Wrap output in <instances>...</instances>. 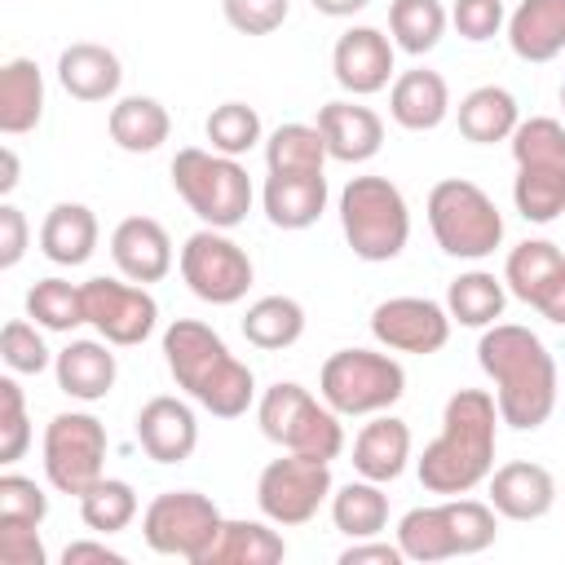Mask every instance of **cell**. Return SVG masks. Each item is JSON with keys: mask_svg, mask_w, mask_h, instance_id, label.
<instances>
[{"mask_svg": "<svg viewBox=\"0 0 565 565\" xmlns=\"http://www.w3.org/2000/svg\"><path fill=\"white\" fill-rule=\"evenodd\" d=\"M181 278L207 305H238L252 287V256L225 230H194L181 247Z\"/></svg>", "mask_w": 565, "mask_h": 565, "instance_id": "obj_13", "label": "cell"}, {"mask_svg": "<svg viewBox=\"0 0 565 565\" xmlns=\"http://www.w3.org/2000/svg\"><path fill=\"white\" fill-rule=\"evenodd\" d=\"M561 106H565V79H561Z\"/></svg>", "mask_w": 565, "mask_h": 565, "instance_id": "obj_54", "label": "cell"}, {"mask_svg": "<svg viewBox=\"0 0 565 565\" xmlns=\"http://www.w3.org/2000/svg\"><path fill=\"white\" fill-rule=\"evenodd\" d=\"M318 393L335 415H380L402 402L406 371L375 349H335L318 371Z\"/></svg>", "mask_w": 565, "mask_h": 565, "instance_id": "obj_9", "label": "cell"}, {"mask_svg": "<svg viewBox=\"0 0 565 565\" xmlns=\"http://www.w3.org/2000/svg\"><path fill=\"white\" fill-rule=\"evenodd\" d=\"M203 132H207V141H212V150H221V154H247L256 141H260V115H256V106H247V102H221V106H212V115H207V124H203Z\"/></svg>", "mask_w": 565, "mask_h": 565, "instance_id": "obj_41", "label": "cell"}, {"mask_svg": "<svg viewBox=\"0 0 565 565\" xmlns=\"http://www.w3.org/2000/svg\"><path fill=\"white\" fill-rule=\"evenodd\" d=\"M106 463V424L88 411H62L44 428V477L62 494H84Z\"/></svg>", "mask_w": 565, "mask_h": 565, "instance_id": "obj_11", "label": "cell"}, {"mask_svg": "<svg viewBox=\"0 0 565 565\" xmlns=\"http://www.w3.org/2000/svg\"><path fill=\"white\" fill-rule=\"evenodd\" d=\"M331 463L322 459H305V455H282L269 459L256 477V503L265 512V521L274 525H305L318 516V508L331 499Z\"/></svg>", "mask_w": 565, "mask_h": 565, "instance_id": "obj_12", "label": "cell"}, {"mask_svg": "<svg viewBox=\"0 0 565 565\" xmlns=\"http://www.w3.org/2000/svg\"><path fill=\"white\" fill-rule=\"evenodd\" d=\"M26 252V216L13 203H0V269H13Z\"/></svg>", "mask_w": 565, "mask_h": 565, "instance_id": "obj_49", "label": "cell"}, {"mask_svg": "<svg viewBox=\"0 0 565 565\" xmlns=\"http://www.w3.org/2000/svg\"><path fill=\"white\" fill-rule=\"evenodd\" d=\"M397 547H402L406 561H419V565H437V561L459 556V543H455V530H450L446 499H441V503L411 508V512L397 521Z\"/></svg>", "mask_w": 565, "mask_h": 565, "instance_id": "obj_33", "label": "cell"}, {"mask_svg": "<svg viewBox=\"0 0 565 565\" xmlns=\"http://www.w3.org/2000/svg\"><path fill=\"white\" fill-rule=\"evenodd\" d=\"M327 137L318 124H278L265 141V168L269 172H322L327 163Z\"/></svg>", "mask_w": 565, "mask_h": 565, "instance_id": "obj_38", "label": "cell"}, {"mask_svg": "<svg viewBox=\"0 0 565 565\" xmlns=\"http://www.w3.org/2000/svg\"><path fill=\"white\" fill-rule=\"evenodd\" d=\"M402 547L397 543H375V539H353L340 552V565H402Z\"/></svg>", "mask_w": 565, "mask_h": 565, "instance_id": "obj_50", "label": "cell"}, {"mask_svg": "<svg viewBox=\"0 0 565 565\" xmlns=\"http://www.w3.org/2000/svg\"><path fill=\"white\" fill-rule=\"evenodd\" d=\"M26 318L44 331H75L88 322L84 313V282H66V278H40L26 291Z\"/></svg>", "mask_w": 565, "mask_h": 565, "instance_id": "obj_39", "label": "cell"}, {"mask_svg": "<svg viewBox=\"0 0 565 565\" xmlns=\"http://www.w3.org/2000/svg\"><path fill=\"white\" fill-rule=\"evenodd\" d=\"M44 516H49V494L22 472H4L0 477V521L40 525Z\"/></svg>", "mask_w": 565, "mask_h": 565, "instance_id": "obj_45", "label": "cell"}, {"mask_svg": "<svg viewBox=\"0 0 565 565\" xmlns=\"http://www.w3.org/2000/svg\"><path fill=\"white\" fill-rule=\"evenodd\" d=\"M477 362L494 384L499 419L516 433H534L552 419L556 411V358L547 344L516 322H494L477 340Z\"/></svg>", "mask_w": 565, "mask_h": 565, "instance_id": "obj_1", "label": "cell"}, {"mask_svg": "<svg viewBox=\"0 0 565 565\" xmlns=\"http://www.w3.org/2000/svg\"><path fill=\"white\" fill-rule=\"evenodd\" d=\"M287 0H221V13L225 22L238 31V35H269L287 22Z\"/></svg>", "mask_w": 565, "mask_h": 565, "instance_id": "obj_46", "label": "cell"}, {"mask_svg": "<svg viewBox=\"0 0 565 565\" xmlns=\"http://www.w3.org/2000/svg\"><path fill=\"white\" fill-rule=\"evenodd\" d=\"M40 252L53 265H84L97 252V216L84 203H53L40 225Z\"/></svg>", "mask_w": 565, "mask_h": 565, "instance_id": "obj_29", "label": "cell"}, {"mask_svg": "<svg viewBox=\"0 0 565 565\" xmlns=\"http://www.w3.org/2000/svg\"><path fill=\"white\" fill-rule=\"evenodd\" d=\"M163 358L172 380L216 419H238L247 415L256 397V375L247 362L230 353V344L199 318H177L163 331Z\"/></svg>", "mask_w": 565, "mask_h": 565, "instance_id": "obj_3", "label": "cell"}, {"mask_svg": "<svg viewBox=\"0 0 565 565\" xmlns=\"http://www.w3.org/2000/svg\"><path fill=\"white\" fill-rule=\"evenodd\" d=\"M84 561H97V565H124V552H115V547H106V543H93V539L66 543L62 565H84Z\"/></svg>", "mask_w": 565, "mask_h": 565, "instance_id": "obj_51", "label": "cell"}, {"mask_svg": "<svg viewBox=\"0 0 565 565\" xmlns=\"http://www.w3.org/2000/svg\"><path fill=\"white\" fill-rule=\"evenodd\" d=\"M499 402L486 388H459L450 393L441 411L437 441L419 455V486L428 494H472L494 472V441H499Z\"/></svg>", "mask_w": 565, "mask_h": 565, "instance_id": "obj_2", "label": "cell"}, {"mask_svg": "<svg viewBox=\"0 0 565 565\" xmlns=\"http://www.w3.org/2000/svg\"><path fill=\"white\" fill-rule=\"evenodd\" d=\"M393 40L380 26H349L331 49V75L344 93L371 97L393 79Z\"/></svg>", "mask_w": 565, "mask_h": 565, "instance_id": "obj_17", "label": "cell"}, {"mask_svg": "<svg viewBox=\"0 0 565 565\" xmlns=\"http://www.w3.org/2000/svg\"><path fill=\"white\" fill-rule=\"evenodd\" d=\"M503 282L516 300L539 309L547 322L565 327V256L547 238H525L508 252Z\"/></svg>", "mask_w": 565, "mask_h": 565, "instance_id": "obj_16", "label": "cell"}, {"mask_svg": "<svg viewBox=\"0 0 565 565\" xmlns=\"http://www.w3.org/2000/svg\"><path fill=\"white\" fill-rule=\"evenodd\" d=\"M446 512H450V530H455V543H459V556H472V552H486L499 534V512L481 499H446Z\"/></svg>", "mask_w": 565, "mask_h": 565, "instance_id": "obj_42", "label": "cell"}, {"mask_svg": "<svg viewBox=\"0 0 565 565\" xmlns=\"http://www.w3.org/2000/svg\"><path fill=\"white\" fill-rule=\"evenodd\" d=\"M172 190L212 230H234L252 212V177L234 154L221 150H203V146L177 150Z\"/></svg>", "mask_w": 565, "mask_h": 565, "instance_id": "obj_5", "label": "cell"}, {"mask_svg": "<svg viewBox=\"0 0 565 565\" xmlns=\"http://www.w3.org/2000/svg\"><path fill=\"white\" fill-rule=\"evenodd\" d=\"M44 115V75L31 57H9L0 66V132L22 137Z\"/></svg>", "mask_w": 565, "mask_h": 565, "instance_id": "obj_28", "label": "cell"}, {"mask_svg": "<svg viewBox=\"0 0 565 565\" xmlns=\"http://www.w3.org/2000/svg\"><path fill=\"white\" fill-rule=\"evenodd\" d=\"M371 335L393 353H437L450 340V313L446 305L428 296H393L371 309Z\"/></svg>", "mask_w": 565, "mask_h": 565, "instance_id": "obj_15", "label": "cell"}, {"mask_svg": "<svg viewBox=\"0 0 565 565\" xmlns=\"http://www.w3.org/2000/svg\"><path fill=\"white\" fill-rule=\"evenodd\" d=\"M0 358H4V366L13 375H40L53 362L49 349H44V340H40V331H35V322H22V318L4 322V331H0Z\"/></svg>", "mask_w": 565, "mask_h": 565, "instance_id": "obj_43", "label": "cell"}, {"mask_svg": "<svg viewBox=\"0 0 565 565\" xmlns=\"http://www.w3.org/2000/svg\"><path fill=\"white\" fill-rule=\"evenodd\" d=\"M556 503V477L543 463L512 459L490 472V508L508 521H539Z\"/></svg>", "mask_w": 565, "mask_h": 565, "instance_id": "obj_20", "label": "cell"}, {"mask_svg": "<svg viewBox=\"0 0 565 565\" xmlns=\"http://www.w3.org/2000/svg\"><path fill=\"white\" fill-rule=\"evenodd\" d=\"M318 128L327 137V154L335 163H366L384 146V119L358 102H327L318 106Z\"/></svg>", "mask_w": 565, "mask_h": 565, "instance_id": "obj_21", "label": "cell"}, {"mask_svg": "<svg viewBox=\"0 0 565 565\" xmlns=\"http://www.w3.org/2000/svg\"><path fill=\"white\" fill-rule=\"evenodd\" d=\"M265 521H221V530L199 565H278L287 556V543Z\"/></svg>", "mask_w": 565, "mask_h": 565, "instance_id": "obj_30", "label": "cell"}, {"mask_svg": "<svg viewBox=\"0 0 565 565\" xmlns=\"http://www.w3.org/2000/svg\"><path fill=\"white\" fill-rule=\"evenodd\" d=\"M256 419H260V433L274 446L291 450V455L331 463L344 450V424H340V415L327 402H318L305 384H291V380L269 384L260 393V402H256Z\"/></svg>", "mask_w": 565, "mask_h": 565, "instance_id": "obj_7", "label": "cell"}, {"mask_svg": "<svg viewBox=\"0 0 565 565\" xmlns=\"http://www.w3.org/2000/svg\"><path fill=\"white\" fill-rule=\"evenodd\" d=\"M428 230L455 260H486L503 243V216L494 199L468 177H446L428 190Z\"/></svg>", "mask_w": 565, "mask_h": 565, "instance_id": "obj_8", "label": "cell"}, {"mask_svg": "<svg viewBox=\"0 0 565 565\" xmlns=\"http://www.w3.org/2000/svg\"><path fill=\"white\" fill-rule=\"evenodd\" d=\"M450 13L441 9V0H393L388 4V35L402 53L424 57L441 44Z\"/></svg>", "mask_w": 565, "mask_h": 565, "instance_id": "obj_37", "label": "cell"}, {"mask_svg": "<svg viewBox=\"0 0 565 565\" xmlns=\"http://www.w3.org/2000/svg\"><path fill=\"white\" fill-rule=\"evenodd\" d=\"M106 128H110V141H115L119 150H128V154H150V150H159V146L168 141L172 119H168L163 102L132 93V97H119V102L110 106Z\"/></svg>", "mask_w": 565, "mask_h": 565, "instance_id": "obj_31", "label": "cell"}, {"mask_svg": "<svg viewBox=\"0 0 565 565\" xmlns=\"http://www.w3.org/2000/svg\"><path fill=\"white\" fill-rule=\"evenodd\" d=\"M53 375H57V388L75 402H102L110 388H115V353H110V340H71L57 358H53Z\"/></svg>", "mask_w": 565, "mask_h": 565, "instance_id": "obj_24", "label": "cell"}, {"mask_svg": "<svg viewBox=\"0 0 565 565\" xmlns=\"http://www.w3.org/2000/svg\"><path fill=\"white\" fill-rule=\"evenodd\" d=\"M243 335H247V344H256L265 353L291 349L305 335V309H300V300H291V296H260L243 313Z\"/></svg>", "mask_w": 565, "mask_h": 565, "instance_id": "obj_36", "label": "cell"}, {"mask_svg": "<svg viewBox=\"0 0 565 565\" xmlns=\"http://www.w3.org/2000/svg\"><path fill=\"white\" fill-rule=\"evenodd\" d=\"M411 463V428L397 415H375L371 424H362V433L353 437V468L366 481H397Z\"/></svg>", "mask_w": 565, "mask_h": 565, "instance_id": "obj_25", "label": "cell"}, {"mask_svg": "<svg viewBox=\"0 0 565 565\" xmlns=\"http://www.w3.org/2000/svg\"><path fill=\"white\" fill-rule=\"evenodd\" d=\"M31 446V424H26V402L13 375L0 380V463H18L22 450Z\"/></svg>", "mask_w": 565, "mask_h": 565, "instance_id": "obj_44", "label": "cell"}, {"mask_svg": "<svg viewBox=\"0 0 565 565\" xmlns=\"http://www.w3.org/2000/svg\"><path fill=\"white\" fill-rule=\"evenodd\" d=\"M450 22H455V31L463 40L481 44V40H494L499 35V26L508 22V13H503V0H455Z\"/></svg>", "mask_w": 565, "mask_h": 565, "instance_id": "obj_47", "label": "cell"}, {"mask_svg": "<svg viewBox=\"0 0 565 565\" xmlns=\"http://www.w3.org/2000/svg\"><path fill=\"white\" fill-rule=\"evenodd\" d=\"M508 305V282L490 269H468L446 287V313L459 327H494Z\"/></svg>", "mask_w": 565, "mask_h": 565, "instance_id": "obj_34", "label": "cell"}, {"mask_svg": "<svg viewBox=\"0 0 565 565\" xmlns=\"http://www.w3.org/2000/svg\"><path fill=\"white\" fill-rule=\"evenodd\" d=\"M508 44L521 62H552L565 53V0H521L508 18Z\"/></svg>", "mask_w": 565, "mask_h": 565, "instance_id": "obj_26", "label": "cell"}, {"mask_svg": "<svg viewBox=\"0 0 565 565\" xmlns=\"http://www.w3.org/2000/svg\"><path fill=\"white\" fill-rule=\"evenodd\" d=\"M13 185H18V154H13V146H4L0 150V194H13Z\"/></svg>", "mask_w": 565, "mask_h": 565, "instance_id": "obj_53", "label": "cell"}, {"mask_svg": "<svg viewBox=\"0 0 565 565\" xmlns=\"http://www.w3.org/2000/svg\"><path fill=\"white\" fill-rule=\"evenodd\" d=\"M137 441L154 463H185L199 446V419L181 397H150L137 411Z\"/></svg>", "mask_w": 565, "mask_h": 565, "instance_id": "obj_19", "label": "cell"}, {"mask_svg": "<svg viewBox=\"0 0 565 565\" xmlns=\"http://www.w3.org/2000/svg\"><path fill=\"white\" fill-rule=\"evenodd\" d=\"M110 260L128 282H159L172 269V238L154 216H124L110 234Z\"/></svg>", "mask_w": 565, "mask_h": 565, "instance_id": "obj_18", "label": "cell"}, {"mask_svg": "<svg viewBox=\"0 0 565 565\" xmlns=\"http://www.w3.org/2000/svg\"><path fill=\"white\" fill-rule=\"evenodd\" d=\"M84 313H88V327L119 349L141 344L159 322L154 296L141 282H119V278H88L84 282Z\"/></svg>", "mask_w": 565, "mask_h": 565, "instance_id": "obj_14", "label": "cell"}, {"mask_svg": "<svg viewBox=\"0 0 565 565\" xmlns=\"http://www.w3.org/2000/svg\"><path fill=\"white\" fill-rule=\"evenodd\" d=\"M521 124V110H516V97L499 84H481L472 88L463 102H459V132L477 146H494V141H508Z\"/></svg>", "mask_w": 565, "mask_h": 565, "instance_id": "obj_32", "label": "cell"}, {"mask_svg": "<svg viewBox=\"0 0 565 565\" xmlns=\"http://www.w3.org/2000/svg\"><path fill=\"white\" fill-rule=\"evenodd\" d=\"M318 13H327V18H353V13H362L371 0H309Z\"/></svg>", "mask_w": 565, "mask_h": 565, "instance_id": "obj_52", "label": "cell"}, {"mask_svg": "<svg viewBox=\"0 0 565 565\" xmlns=\"http://www.w3.org/2000/svg\"><path fill=\"white\" fill-rule=\"evenodd\" d=\"M340 230L353 256L380 265L402 256L411 238V207L406 194L388 177H353L340 190Z\"/></svg>", "mask_w": 565, "mask_h": 565, "instance_id": "obj_6", "label": "cell"}, {"mask_svg": "<svg viewBox=\"0 0 565 565\" xmlns=\"http://www.w3.org/2000/svg\"><path fill=\"white\" fill-rule=\"evenodd\" d=\"M79 516L93 534H119L132 525L137 516V490L119 477H97L84 494H79Z\"/></svg>", "mask_w": 565, "mask_h": 565, "instance_id": "obj_40", "label": "cell"}, {"mask_svg": "<svg viewBox=\"0 0 565 565\" xmlns=\"http://www.w3.org/2000/svg\"><path fill=\"white\" fill-rule=\"evenodd\" d=\"M221 521L225 516L207 494H199V490H163L141 512V539L159 556H181V561L199 565L203 552L212 547Z\"/></svg>", "mask_w": 565, "mask_h": 565, "instance_id": "obj_10", "label": "cell"}, {"mask_svg": "<svg viewBox=\"0 0 565 565\" xmlns=\"http://www.w3.org/2000/svg\"><path fill=\"white\" fill-rule=\"evenodd\" d=\"M260 203H265L269 225L309 230L327 212V177L322 172H269Z\"/></svg>", "mask_w": 565, "mask_h": 565, "instance_id": "obj_22", "label": "cell"}, {"mask_svg": "<svg viewBox=\"0 0 565 565\" xmlns=\"http://www.w3.org/2000/svg\"><path fill=\"white\" fill-rule=\"evenodd\" d=\"M331 521L344 539H375L388 525V494L380 481H344L331 490Z\"/></svg>", "mask_w": 565, "mask_h": 565, "instance_id": "obj_35", "label": "cell"}, {"mask_svg": "<svg viewBox=\"0 0 565 565\" xmlns=\"http://www.w3.org/2000/svg\"><path fill=\"white\" fill-rule=\"evenodd\" d=\"M40 525L0 521V561L4 565H44V543L35 534Z\"/></svg>", "mask_w": 565, "mask_h": 565, "instance_id": "obj_48", "label": "cell"}, {"mask_svg": "<svg viewBox=\"0 0 565 565\" xmlns=\"http://www.w3.org/2000/svg\"><path fill=\"white\" fill-rule=\"evenodd\" d=\"M512 141L516 159V181H512V203L525 221L547 225L565 212V124L552 115L521 119Z\"/></svg>", "mask_w": 565, "mask_h": 565, "instance_id": "obj_4", "label": "cell"}, {"mask_svg": "<svg viewBox=\"0 0 565 565\" xmlns=\"http://www.w3.org/2000/svg\"><path fill=\"white\" fill-rule=\"evenodd\" d=\"M388 115L406 132H433L450 115V88H446V79L437 71H428V66L402 71L393 79V88H388Z\"/></svg>", "mask_w": 565, "mask_h": 565, "instance_id": "obj_23", "label": "cell"}, {"mask_svg": "<svg viewBox=\"0 0 565 565\" xmlns=\"http://www.w3.org/2000/svg\"><path fill=\"white\" fill-rule=\"evenodd\" d=\"M119 79H124V66L106 44L79 40L71 49H62V57H57V84L75 102H106L119 93Z\"/></svg>", "mask_w": 565, "mask_h": 565, "instance_id": "obj_27", "label": "cell"}]
</instances>
